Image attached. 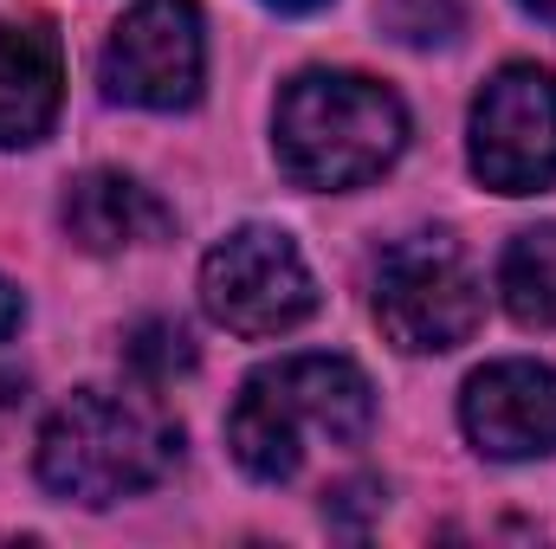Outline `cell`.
Listing matches in <instances>:
<instances>
[{"label": "cell", "instance_id": "obj_1", "mask_svg": "<svg viewBox=\"0 0 556 549\" xmlns=\"http://www.w3.org/2000/svg\"><path fill=\"white\" fill-rule=\"evenodd\" d=\"M376 426V388L343 356H285L266 362L227 413V446L247 478L285 485L298 478L311 439L324 446H363Z\"/></svg>", "mask_w": 556, "mask_h": 549}, {"label": "cell", "instance_id": "obj_2", "mask_svg": "<svg viewBox=\"0 0 556 549\" xmlns=\"http://www.w3.org/2000/svg\"><path fill=\"white\" fill-rule=\"evenodd\" d=\"M408 142V111L363 72H304L278 91L273 149L298 188H363Z\"/></svg>", "mask_w": 556, "mask_h": 549}, {"label": "cell", "instance_id": "obj_3", "mask_svg": "<svg viewBox=\"0 0 556 549\" xmlns=\"http://www.w3.org/2000/svg\"><path fill=\"white\" fill-rule=\"evenodd\" d=\"M175 459H181V426L162 408L111 388H78L39 433V485L85 511L149 491Z\"/></svg>", "mask_w": 556, "mask_h": 549}, {"label": "cell", "instance_id": "obj_4", "mask_svg": "<svg viewBox=\"0 0 556 549\" xmlns=\"http://www.w3.org/2000/svg\"><path fill=\"white\" fill-rule=\"evenodd\" d=\"M376 323L395 349L408 356H440L459 349L485 323V291L459 240L446 233H408L376 259Z\"/></svg>", "mask_w": 556, "mask_h": 549}, {"label": "cell", "instance_id": "obj_5", "mask_svg": "<svg viewBox=\"0 0 556 549\" xmlns=\"http://www.w3.org/2000/svg\"><path fill=\"white\" fill-rule=\"evenodd\" d=\"M201 304L233 336H285L317 310V278L291 233L240 227L201 259Z\"/></svg>", "mask_w": 556, "mask_h": 549}, {"label": "cell", "instance_id": "obj_6", "mask_svg": "<svg viewBox=\"0 0 556 549\" xmlns=\"http://www.w3.org/2000/svg\"><path fill=\"white\" fill-rule=\"evenodd\" d=\"M104 98L137 111H188L207 78V33L194 0H137L104 39Z\"/></svg>", "mask_w": 556, "mask_h": 549}, {"label": "cell", "instance_id": "obj_7", "mask_svg": "<svg viewBox=\"0 0 556 549\" xmlns=\"http://www.w3.org/2000/svg\"><path fill=\"white\" fill-rule=\"evenodd\" d=\"M472 175L492 194L556 188V72L505 65L472 98Z\"/></svg>", "mask_w": 556, "mask_h": 549}, {"label": "cell", "instance_id": "obj_8", "mask_svg": "<svg viewBox=\"0 0 556 549\" xmlns=\"http://www.w3.org/2000/svg\"><path fill=\"white\" fill-rule=\"evenodd\" d=\"M459 426L485 459H544V452H556V369H544V362H485L459 395Z\"/></svg>", "mask_w": 556, "mask_h": 549}, {"label": "cell", "instance_id": "obj_9", "mask_svg": "<svg viewBox=\"0 0 556 549\" xmlns=\"http://www.w3.org/2000/svg\"><path fill=\"white\" fill-rule=\"evenodd\" d=\"M65 98V52L46 20H0V149H33Z\"/></svg>", "mask_w": 556, "mask_h": 549}, {"label": "cell", "instance_id": "obj_10", "mask_svg": "<svg viewBox=\"0 0 556 549\" xmlns=\"http://www.w3.org/2000/svg\"><path fill=\"white\" fill-rule=\"evenodd\" d=\"M59 227L85 253H124V246H149L168 233V207L124 168H85L78 181H65Z\"/></svg>", "mask_w": 556, "mask_h": 549}, {"label": "cell", "instance_id": "obj_11", "mask_svg": "<svg viewBox=\"0 0 556 549\" xmlns=\"http://www.w3.org/2000/svg\"><path fill=\"white\" fill-rule=\"evenodd\" d=\"M498 297L525 330H556V227L511 233L498 259Z\"/></svg>", "mask_w": 556, "mask_h": 549}, {"label": "cell", "instance_id": "obj_12", "mask_svg": "<svg viewBox=\"0 0 556 549\" xmlns=\"http://www.w3.org/2000/svg\"><path fill=\"white\" fill-rule=\"evenodd\" d=\"M376 20L389 39L433 52V46H453L466 33V0H382Z\"/></svg>", "mask_w": 556, "mask_h": 549}, {"label": "cell", "instance_id": "obj_13", "mask_svg": "<svg viewBox=\"0 0 556 549\" xmlns=\"http://www.w3.org/2000/svg\"><path fill=\"white\" fill-rule=\"evenodd\" d=\"M124 362L137 369L142 382H175L194 369V343L175 317H142L137 330L124 336Z\"/></svg>", "mask_w": 556, "mask_h": 549}, {"label": "cell", "instance_id": "obj_14", "mask_svg": "<svg viewBox=\"0 0 556 549\" xmlns=\"http://www.w3.org/2000/svg\"><path fill=\"white\" fill-rule=\"evenodd\" d=\"M20 317H26V304H20V291H13V284L0 278V343H7L13 330H20Z\"/></svg>", "mask_w": 556, "mask_h": 549}, {"label": "cell", "instance_id": "obj_15", "mask_svg": "<svg viewBox=\"0 0 556 549\" xmlns=\"http://www.w3.org/2000/svg\"><path fill=\"white\" fill-rule=\"evenodd\" d=\"M531 20H544V26H556V0H518Z\"/></svg>", "mask_w": 556, "mask_h": 549}, {"label": "cell", "instance_id": "obj_16", "mask_svg": "<svg viewBox=\"0 0 556 549\" xmlns=\"http://www.w3.org/2000/svg\"><path fill=\"white\" fill-rule=\"evenodd\" d=\"M266 7H278V13H317V7H330V0H266Z\"/></svg>", "mask_w": 556, "mask_h": 549}]
</instances>
